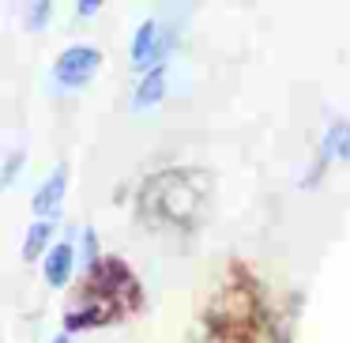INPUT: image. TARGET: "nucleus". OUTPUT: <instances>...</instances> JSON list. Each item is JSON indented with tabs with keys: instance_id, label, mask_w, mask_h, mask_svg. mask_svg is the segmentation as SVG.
<instances>
[{
	"instance_id": "nucleus-1",
	"label": "nucleus",
	"mask_w": 350,
	"mask_h": 343,
	"mask_svg": "<svg viewBox=\"0 0 350 343\" xmlns=\"http://www.w3.org/2000/svg\"><path fill=\"white\" fill-rule=\"evenodd\" d=\"M144 204L154 207L159 215H170V219H185L196 207V189H189L181 174H162L144 189Z\"/></svg>"
},
{
	"instance_id": "nucleus-2",
	"label": "nucleus",
	"mask_w": 350,
	"mask_h": 343,
	"mask_svg": "<svg viewBox=\"0 0 350 343\" xmlns=\"http://www.w3.org/2000/svg\"><path fill=\"white\" fill-rule=\"evenodd\" d=\"M102 68V53L94 46H68L53 64V76L61 87H83L98 76Z\"/></svg>"
},
{
	"instance_id": "nucleus-3",
	"label": "nucleus",
	"mask_w": 350,
	"mask_h": 343,
	"mask_svg": "<svg viewBox=\"0 0 350 343\" xmlns=\"http://www.w3.org/2000/svg\"><path fill=\"white\" fill-rule=\"evenodd\" d=\"M174 46V34L162 31L159 19H144L139 23V31L132 34V64L144 72L151 68H162V57H166V49Z\"/></svg>"
},
{
	"instance_id": "nucleus-4",
	"label": "nucleus",
	"mask_w": 350,
	"mask_h": 343,
	"mask_svg": "<svg viewBox=\"0 0 350 343\" xmlns=\"http://www.w3.org/2000/svg\"><path fill=\"white\" fill-rule=\"evenodd\" d=\"M64 189H68V166H57L53 174L42 181V189L34 192V200H31V207H34V215L38 219H53L57 212H61V204H64Z\"/></svg>"
},
{
	"instance_id": "nucleus-5",
	"label": "nucleus",
	"mask_w": 350,
	"mask_h": 343,
	"mask_svg": "<svg viewBox=\"0 0 350 343\" xmlns=\"http://www.w3.org/2000/svg\"><path fill=\"white\" fill-rule=\"evenodd\" d=\"M72 264H76V249H72L68 242L53 245L46 257V283L49 287H64V283L72 279Z\"/></svg>"
},
{
	"instance_id": "nucleus-6",
	"label": "nucleus",
	"mask_w": 350,
	"mask_h": 343,
	"mask_svg": "<svg viewBox=\"0 0 350 343\" xmlns=\"http://www.w3.org/2000/svg\"><path fill=\"white\" fill-rule=\"evenodd\" d=\"M162 94H166V68H151L144 79H139L136 94H132V106L147 110V106H159Z\"/></svg>"
},
{
	"instance_id": "nucleus-7",
	"label": "nucleus",
	"mask_w": 350,
	"mask_h": 343,
	"mask_svg": "<svg viewBox=\"0 0 350 343\" xmlns=\"http://www.w3.org/2000/svg\"><path fill=\"white\" fill-rule=\"evenodd\" d=\"M327 159H350V125H332L320 140V162Z\"/></svg>"
},
{
	"instance_id": "nucleus-8",
	"label": "nucleus",
	"mask_w": 350,
	"mask_h": 343,
	"mask_svg": "<svg viewBox=\"0 0 350 343\" xmlns=\"http://www.w3.org/2000/svg\"><path fill=\"white\" fill-rule=\"evenodd\" d=\"M49 238H53V223H46V219H38L31 230H27V242H23V257L27 260H34L42 249L49 245Z\"/></svg>"
},
{
	"instance_id": "nucleus-9",
	"label": "nucleus",
	"mask_w": 350,
	"mask_h": 343,
	"mask_svg": "<svg viewBox=\"0 0 350 343\" xmlns=\"http://www.w3.org/2000/svg\"><path fill=\"white\" fill-rule=\"evenodd\" d=\"M19 166H23V151H12L8 162H4V174H0V185H12V181H16Z\"/></svg>"
},
{
	"instance_id": "nucleus-10",
	"label": "nucleus",
	"mask_w": 350,
	"mask_h": 343,
	"mask_svg": "<svg viewBox=\"0 0 350 343\" xmlns=\"http://www.w3.org/2000/svg\"><path fill=\"white\" fill-rule=\"evenodd\" d=\"M27 19H31V31H42V23L49 19V4H46V0H38V4L31 8V16H27Z\"/></svg>"
},
{
	"instance_id": "nucleus-11",
	"label": "nucleus",
	"mask_w": 350,
	"mask_h": 343,
	"mask_svg": "<svg viewBox=\"0 0 350 343\" xmlns=\"http://www.w3.org/2000/svg\"><path fill=\"white\" fill-rule=\"evenodd\" d=\"M94 253H98V245H94V230L87 227V230H83V257H87V264L94 260Z\"/></svg>"
},
{
	"instance_id": "nucleus-12",
	"label": "nucleus",
	"mask_w": 350,
	"mask_h": 343,
	"mask_svg": "<svg viewBox=\"0 0 350 343\" xmlns=\"http://www.w3.org/2000/svg\"><path fill=\"white\" fill-rule=\"evenodd\" d=\"M76 12H79V16H94V12H98V0H83Z\"/></svg>"
},
{
	"instance_id": "nucleus-13",
	"label": "nucleus",
	"mask_w": 350,
	"mask_h": 343,
	"mask_svg": "<svg viewBox=\"0 0 350 343\" xmlns=\"http://www.w3.org/2000/svg\"><path fill=\"white\" fill-rule=\"evenodd\" d=\"M53 343H68V335H64V332H61V335H57V340H53Z\"/></svg>"
}]
</instances>
